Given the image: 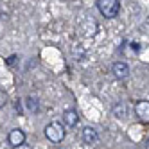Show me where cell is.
<instances>
[{
    "mask_svg": "<svg viewBox=\"0 0 149 149\" xmlns=\"http://www.w3.org/2000/svg\"><path fill=\"white\" fill-rule=\"evenodd\" d=\"M146 147H149V140H147V142H146Z\"/></svg>",
    "mask_w": 149,
    "mask_h": 149,
    "instance_id": "15",
    "label": "cell"
},
{
    "mask_svg": "<svg viewBox=\"0 0 149 149\" xmlns=\"http://www.w3.org/2000/svg\"><path fill=\"white\" fill-rule=\"evenodd\" d=\"M45 136L52 144H59L65 138V126L61 122H50L45 126Z\"/></svg>",
    "mask_w": 149,
    "mask_h": 149,
    "instance_id": "2",
    "label": "cell"
},
{
    "mask_svg": "<svg viewBox=\"0 0 149 149\" xmlns=\"http://www.w3.org/2000/svg\"><path fill=\"white\" fill-rule=\"evenodd\" d=\"M16 111L22 113V104H20V101H16Z\"/></svg>",
    "mask_w": 149,
    "mask_h": 149,
    "instance_id": "14",
    "label": "cell"
},
{
    "mask_svg": "<svg viewBox=\"0 0 149 149\" xmlns=\"http://www.w3.org/2000/svg\"><path fill=\"white\" fill-rule=\"evenodd\" d=\"M97 29H99V25H97V22H95L92 16H84L81 22L77 24V33L83 38H92V36H95V34H97Z\"/></svg>",
    "mask_w": 149,
    "mask_h": 149,
    "instance_id": "3",
    "label": "cell"
},
{
    "mask_svg": "<svg viewBox=\"0 0 149 149\" xmlns=\"http://www.w3.org/2000/svg\"><path fill=\"white\" fill-rule=\"evenodd\" d=\"M133 110H135V115L142 122H149V101H136Z\"/></svg>",
    "mask_w": 149,
    "mask_h": 149,
    "instance_id": "5",
    "label": "cell"
},
{
    "mask_svg": "<svg viewBox=\"0 0 149 149\" xmlns=\"http://www.w3.org/2000/svg\"><path fill=\"white\" fill-rule=\"evenodd\" d=\"M7 142L11 147H20V146H24L25 144V133L24 130H20V127H15V130L9 131L7 135Z\"/></svg>",
    "mask_w": 149,
    "mask_h": 149,
    "instance_id": "4",
    "label": "cell"
},
{
    "mask_svg": "<svg viewBox=\"0 0 149 149\" xmlns=\"http://www.w3.org/2000/svg\"><path fill=\"white\" fill-rule=\"evenodd\" d=\"M81 133H83V140H84V144L93 146V144L99 142V133H97V130H95V127L86 126V127H83Z\"/></svg>",
    "mask_w": 149,
    "mask_h": 149,
    "instance_id": "8",
    "label": "cell"
},
{
    "mask_svg": "<svg viewBox=\"0 0 149 149\" xmlns=\"http://www.w3.org/2000/svg\"><path fill=\"white\" fill-rule=\"evenodd\" d=\"M131 50L133 52H140V43H135V41H133V43H131Z\"/></svg>",
    "mask_w": 149,
    "mask_h": 149,
    "instance_id": "12",
    "label": "cell"
},
{
    "mask_svg": "<svg viewBox=\"0 0 149 149\" xmlns=\"http://www.w3.org/2000/svg\"><path fill=\"white\" fill-rule=\"evenodd\" d=\"M111 72L117 79H126L130 76V67H127V63H124V61H115L113 67H111Z\"/></svg>",
    "mask_w": 149,
    "mask_h": 149,
    "instance_id": "7",
    "label": "cell"
},
{
    "mask_svg": "<svg viewBox=\"0 0 149 149\" xmlns=\"http://www.w3.org/2000/svg\"><path fill=\"white\" fill-rule=\"evenodd\" d=\"M61 119H63V126L65 127H76L79 122V113L76 110H67V111H63Z\"/></svg>",
    "mask_w": 149,
    "mask_h": 149,
    "instance_id": "6",
    "label": "cell"
},
{
    "mask_svg": "<svg viewBox=\"0 0 149 149\" xmlns=\"http://www.w3.org/2000/svg\"><path fill=\"white\" fill-rule=\"evenodd\" d=\"M16 63V56H11V58H7V65L11 67V65H15Z\"/></svg>",
    "mask_w": 149,
    "mask_h": 149,
    "instance_id": "13",
    "label": "cell"
},
{
    "mask_svg": "<svg viewBox=\"0 0 149 149\" xmlns=\"http://www.w3.org/2000/svg\"><path fill=\"white\" fill-rule=\"evenodd\" d=\"M6 102H7V93L4 90H0V108H4Z\"/></svg>",
    "mask_w": 149,
    "mask_h": 149,
    "instance_id": "11",
    "label": "cell"
},
{
    "mask_svg": "<svg viewBox=\"0 0 149 149\" xmlns=\"http://www.w3.org/2000/svg\"><path fill=\"white\" fill-rule=\"evenodd\" d=\"M25 106H27V110H29L31 113H36L38 108H40V102H38L36 97H33V95H31V97L25 99Z\"/></svg>",
    "mask_w": 149,
    "mask_h": 149,
    "instance_id": "10",
    "label": "cell"
},
{
    "mask_svg": "<svg viewBox=\"0 0 149 149\" xmlns=\"http://www.w3.org/2000/svg\"><path fill=\"white\" fill-rule=\"evenodd\" d=\"M97 9L104 18H117L120 13V2L119 0H97Z\"/></svg>",
    "mask_w": 149,
    "mask_h": 149,
    "instance_id": "1",
    "label": "cell"
},
{
    "mask_svg": "<svg viewBox=\"0 0 149 149\" xmlns=\"http://www.w3.org/2000/svg\"><path fill=\"white\" fill-rule=\"evenodd\" d=\"M113 115L117 119H126L127 117V108H126V102H117L113 106Z\"/></svg>",
    "mask_w": 149,
    "mask_h": 149,
    "instance_id": "9",
    "label": "cell"
}]
</instances>
